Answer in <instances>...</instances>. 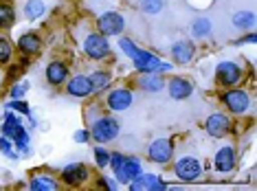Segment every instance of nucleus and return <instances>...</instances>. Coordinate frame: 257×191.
Returning <instances> with one entry per match:
<instances>
[{"label":"nucleus","mask_w":257,"mask_h":191,"mask_svg":"<svg viewBox=\"0 0 257 191\" xmlns=\"http://www.w3.org/2000/svg\"><path fill=\"white\" fill-rule=\"evenodd\" d=\"M215 79L222 86H235L242 79V68L235 62H222L215 68Z\"/></svg>","instance_id":"0eeeda50"},{"label":"nucleus","mask_w":257,"mask_h":191,"mask_svg":"<svg viewBox=\"0 0 257 191\" xmlns=\"http://www.w3.org/2000/svg\"><path fill=\"white\" fill-rule=\"evenodd\" d=\"M66 77H68V66L64 62H51L49 66H46V79L53 86L64 84Z\"/></svg>","instance_id":"2eb2a0df"},{"label":"nucleus","mask_w":257,"mask_h":191,"mask_svg":"<svg viewBox=\"0 0 257 191\" xmlns=\"http://www.w3.org/2000/svg\"><path fill=\"white\" fill-rule=\"evenodd\" d=\"M119 134V121L112 117H101L92 123L90 136H95L99 143H110L112 138H116Z\"/></svg>","instance_id":"f03ea898"},{"label":"nucleus","mask_w":257,"mask_h":191,"mask_svg":"<svg viewBox=\"0 0 257 191\" xmlns=\"http://www.w3.org/2000/svg\"><path fill=\"white\" fill-rule=\"evenodd\" d=\"M196 49L191 42H187V40H180V42H176L172 46V57L176 60L178 64H189L191 57H194Z\"/></svg>","instance_id":"f3484780"},{"label":"nucleus","mask_w":257,"mask_h":191,"mask_svg":"<svg viewBox=\"0 0 257 191\" xmlns=\"http://www.w3.org/2000/svg\"><path fill=\"white\" fill-rule=\"evenodd\" d=\"M174 171H176V176L180 178V180L191 182V180H196V178H200L202 165L198 163L194 156H185V158H180L178 163L174 165Z\"/></svg>","instance_id":"423d86ee"},{"label":"nucleus","mask_w":257,"mask_h":191,"mask_svg":"<svg viewBox=\"0 0 257 191\" xmlns=\"http://www.w3.org/2000/svg\"><path fill=\"white\" fill-rule=\"evenodd\" d=\"M191 33H194L196 38H207L209 33H211V20L209 18H198L194 22V27H191Z\"/></svg>","instance_id":"b1692460"},{"label":"nucleus","mask_w":257,"mask_h":191,"mask_svg":"<svg viewBox=\"0 0 257 191\" xmlns=\"http://www.w3.org/2000/svg\"><path fill=\"white\" fill-rule=\"evenodd\" d=\"M90 84H92V90L106 88V86L110 84V75H108V73H95V75L90 77Z\"/></svg>","instance_id":"a878e982"},{"label":"nucleus","mask_w":257,"mask_h":191,"mask_svg":"<svg viewBox=\"0 0 257 191\" xmlns=\"http://www.w3.org/2000/svg\"><path fill=\"white\" fill-rule=\"evenodd\" d=\"M242 42H248V44H255V33H250V36H246L244 40H239V44Z\"/></svg>","instance_id":"c9c22d12"},{"label":"nucleus","mask_w":257,"mask_h":191,"mask_svg":"<svg viewBox=\"0 0 257 191\" xmlns=\"http://www.w3.org/2000/svg\"><path fill=\"white\" fill-rule=\"evenodd\" d=\"M148 154L154 163H161V165L169 163V160H172V154H174V145L169 138H156V141L150 145Z\"/></svg>","instance_id":"6e6552de"},{"label":"nucleus","mask_w":257,"mask_h":191,"mask_svg":"<svg viewBox=\"0 0 257 191\" xmlns=\"http://www.w3.org/2000/svg\"><path fill=\"white\" fill-rule=\"evenodd\" d=\"M14 9L9 7V5H0V27H9L11 22H14Z\"/></svg>","instance_id":"bb28decb"},{"label":"nucleus","mask_w":257,"mask_h":191,"mask_svg":"<svg viewBox=\"0 0 257 191\" xmlns=\"http://www.w3.org/2000/svg\"><path fill=\"white\" fill-rule=\"evenodd\" d=\"M84 51L92 60H101V57H106L110 53V44L106 36H101V33H88L84 40Z\"/></svg>","instance_id":"20e7f679"},{"label":"nucleus","mask_w":257,"mask_h":191,"mask_svg":"<svg viewBox=\"0 0 257 191\" xmlns=\"http://www.w3.org/2000/svg\"><path fill=\"white\" fill-rule=\"evenodd\" d=\"M18 46L25 55H36L40 51V46H42V42H40V38L36 33H27V36H22L18 40Z\"/></svg>","instance_id":"aec40b11"},{"label":"nucleus","mask_w":257,"mask_h":191,"mask_svg":"<svg viewBox=\"0 0 257 191\" xmlns=\"http://www.w3.org/2000/svg\"><path fill=\"white\" fill-rule=\"evenodd\" d=\"M7 110H14V112H22V114H29V112H31L27 103H25V101H20V99L9 101V103H7Z\"/></svg>","instance_id":"c756f323"},{"label":"nucleus","mask_w":257,"mask_h":191,"mask_svg":"<svg viewBox=\"0 0 257 191\" xmlns=\"http://www.w3.org/2000/svg\"><path fill=\"white\" fill-rule=\"evenodd\" d=\"M68 92L73 97H88L92 92V84H90V77H84V75H77L68 82Z\"/></svg>","instance_id":"a211bd4d"},{"label":"nucleus","mask_w":257,"mask_h":191,"mask_svg":"<svg viewBox=\"0 0 257 191\" xmlns=\"http://www.w3.org/2000/svg\"><path fill=\"white\" fill-rule=\"evenodd\" d=\"M11 60V44L5 38H0V64H7Z\"/></svg>","instance_id":"c85d7f7f"},{"label":"nucleus","mask_w":257,"mask_h":191,"mask_svg":"<svg viewBox=\"0 0 257 191\" xmlns=\"http://www.w3.org/2000/svg\"><path fill=\"white\" fill-rule=\"evenodd\" d=\"M62 176H64V182L66 184H79L88 178V169H86V165L73 163V165H66Z\"/></svg>","instance_id":"4468645a"},{"label":"nucleus","mask_w":257,"mask_h":191,"mask_svg":"<svg viewBox=\"0 0 257 191\" xmlns=\"http://www.w3.org/2000/svg\"><path fill=\"white\" fill-rule=\"evenodd\" d=\"M29 187H31V191H55L57 182L49 176H38V178H33Z\"/></svg>","instance_id":"4be33fe9"},{"label":"nucleus","mask_w":257,"mask_h":191,"mask_svg":"<svg viewBox=\"0 0 257 191\" xmlns=\"http://www.w3.org/2000/svg\"><path fill=\"white\" fill-rule=\"evenodd\" d=\"M139 173H141V160L134 158V156H130V158H123V163H121V165L114 169L116 180L123 182V184H127L130 180H134Z\"/></svg>","instance_id":"1a4fd4ad"},{"label":"nucleus","mask_w":257,"mask_h":191,"mask_svg":"<svg viewBox=\"0 0 257 191\" xmlns=\"http://www.w3.org/2000/svg\"><path fill=\"white\" fill-rule=\"evenodd\" d=\"M119 46H121V51H123V53L134 62V66H137L141 73H165V71H172V64L159 60V57H154L152 53H145V51L139 49L132 40L121 38Z\"/></svg>","instance_id":"f257e3e1"},{"label":"nucleus","mask_w":257,"mask_h":191,"mask_svg":"<svg viewBox=\"0 0 257 191\" xmlns=\"http://www.w3.org/2000/svg\"><path fill=\"white\" fill-rule=\"evenodd\" d=\"M123 158H125L123 154H119V152H116V154L110 156V163H108V165H112V169H116V167H119L121 163H123Z\"/></svg>","instance_id":"72a5a7b5"},{"label":"nucleus","mask_w":257,"mask_h":191,"mask_svg":"<svg viewBox=\"0 0 257 191\" xmlns=\"http://www.w3.org/2000/svg\"><path fill=\"white\" fill-rule=\"evenodd\" d=\"M233 167H235V152H233V147L226 145L215 154V169L226 173V171H231Z\"/></svg>","instance_id":"dca6fc26"},{"label":"nucleus","mask_w":257,"mask_h":191,"mask_svg":"<svg viewBox=\"0 0 257 191\" xmlns=\"http://www.w3.org/2000/svg\"><path fill=\"white\" fill-rule=\"evenodd\" d=\"M44 11H46V7H44L42 0H29V3L25 5V18L27 20H38Z\"/></svg>","instance_id":"412c9836"},{"label":"nucleus","mask_w":257,"mask_h":191,"mask_svg":"<svg viewBox=\"0 0 257 191\" xmlns=\"http://www.w3.org/2000/svg\"><path fill=\"white\" fill-rule=\"evenodd\" d=\"M233 25H235L237 29H253L255 14L253 11H237V14L233 16Z\"/></svg>","instance_id":"5701e85b"},{"label":"nucleus","mask_w":257,"mask_h":191,"mask_svg":"<svg viewBox=\"0 0 257 191\" xmlns=\"http://www.w3.org/2000/svg\"><path fill=\"white\" fill-rule=\"evenodd\" d=\"M132 106V92L127 88H116L108 95V108L114 112H123Z\"/></svg>","instance_id":"9b49d317"},{"label":"nucleus","mask_w":257,"mask_h":191,"mask_svg":"<svg viewBox=\"0 0 257 191\" xmlns=\"http://www.w3.org/2000/svg\"><path fill=\"white\" fill-rule=\"evenodd\" d=\"M95 163L99 165V167H106L108 163H110V152L106 147H95Z\"/></svg>","instance_id":"cd10ccee"},{"label":"nucleus","mask_w":257,"mask_h":191,"mask_svg":"<svg viewBox=\"0 0 257 191\" xmlns=\"http://www.w3.org/2000/svg\"><path fill=\"white\" fill-rule=\"evenodd\" d=\"M75 143H88V138H90V132L88 130H77L75 132Z\"/></svg>","instance_id":"473e14b6"},{"label":"nucleus","mask_w":257,"mask_h":191,"mask_svg":"<svg viewBox=\"0 0 257 191\" xmlns=\"http://www.w3.org/2000/svg\"><path fill=\"white\" fill-rule=\"evenodd\" d=\"M125 27V20L121 14H116V11H106L103 16H99L97 20V29L101 36H119L121 31H123Z\"/></svg>","instance_id":"7ed1b4c3"},{"label":"nucleus","mask_w":257,"mask_h":191,"mask_svg":"<svg viewBox=\"0 0 257 191\" xmlns=\"http://www.w3.org/2000/svg\"><path fill=\"white\" fill-rule=\"evenodd\" d=\"M132 184V191H143V189H148V191H165L167 189V184L161 180L159 176H154V173H139L134 180H130Z\"/></svg>","instance_id":"9d476101"},{"label":"nucleus","mask_w":257,"mask_h":191,"mask_svg":"<svg viewBox=\"0 0 257 191\" xmlns=\"http://www.w3.org/2000/svg\"><path fill=\"white\" fill-rule=\"evenodd\" d=\"M204 127H207V132L211 136H224L226 134V130H229V117H224V114H220V112H215L211 114V117L207 119V123H204Z\"/></svg>","instance_id":"ddd939ff"},{"label":"nucleus","mask_w":257,"mask_h":191,"mask_svg":"<svg viewBox=\"0 0 257 191\" xmlns=\"http://www.w3.org/2000/svg\"><path fill=\"white\" fill-rule=\"evenodd\" d=\"M0 149H3L5 156H9V158H18V154H14V147H11V143H9L7 136L0 138Z\"/></svg>","instance_id":"7c9ffc66"},{"label":"nucleus","mask_w":257,"mask_h":191,"mask_svg":"<svg viewBox=\"0 0 257 191\" xmlns=\"http://www.w3.org/2000/svg\"><path fill=\"white\" fill-rule=\"evenodd\" d=\"M167 90H169V97H172V99L183 101L194 92V86H191V82H187V79H183V77H172L169 84H167Z\"/></svg>","instance_id":"f8f14e48"},{"label":"nucleus","mask_w":257,"mask_h":191,"mask_svg":"<svg viewBox=\"0 0 257 191\" xmlns=\"http://www.w3.org/2000/svg\"><path fill=\"white\" fill-rule=\"evenodd\" d=\"M139 86L148 92H159L165 86V79L159 73H145L143 77H139Z\"/></svg>","instance_id":"6ab92c4d"},{"label":"nucleus","mask_w":257,"mask_h":191,"mask_svg":"<svg viewBox=\"0 0 257 191\" xmlns=\"http://www.w3.org/2000/svg\"><path fill=\"white\" fill-rule=\"evenodd\" d=\"M99 187H103V189H110V191H114V189H116V182L108 180V178H101V180H99Z\"/></svg>","instance_id":"f704fd0d"},{"label":"nucleus","mask_w":257,"mask_h":191,"mask_svg":"<svg viewBox=\"0 0 257 191\" xmlns=\"http://www.w3.org/2000/svg\"><path fill=\"white\" fill-rule=\"evenodd\" d=\"M222 101L235 114H244L250 108V95L246 90H226L224 95H222Z\"/></svg>","instance_id":"39448f33"},{"label":"nucleus","mask_w":257,"mask_h":191,"mask_svg":"<svg viewBox=\"0 0 257 191\" xmlns=\"http://www.w3.org/2000/svg\"><path fill=\"white\" fill-rule=\"evenodd\" d=\"M139 5H141V9L150 16H156L163 11V0H139Z\"/></svg>","instance_id":"393cba45"},{"label":"nucleus","mask_w":257,"mask_h":191,"mask_svg":"<svg viewBox=\"0 0 257 191\" xmlns=\"http://www.w3.org/2000/svg\"><path fill=\"white\" fill-rule=\"evenodd\" d=\"M27 90H29V84H18L11 88V97H14V99H22Z\"/></svg>","instance_id":"2f4dec72"}]
</instances>
